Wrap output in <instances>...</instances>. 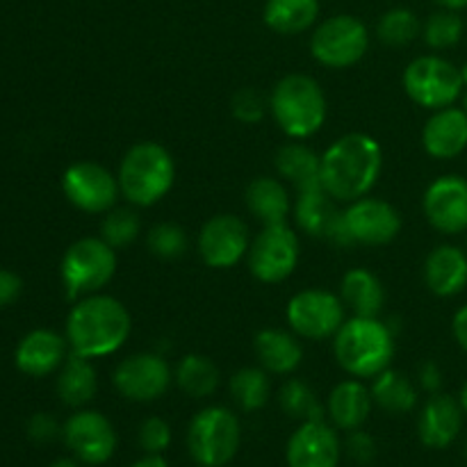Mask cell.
<instances>
[{
	"label": "cell",
	"mask_w": 467,
	"mask_h": 467,
	"mask_svg": "<svg viewBox=\"0 0 467 467\" xmlns=\"http://www.w3.org/2000/svg\"><path fill=\"white\" fill-rule=\"evenodd\" d=\"M420 388L429 395H436V392H442V369L436 360H427V363L420 368Z\"/></svg>",
	"instance_id": "44"
},
{
	"label": "cell",
	"mask_w": 467,
	"mask_h": 467,
	"mask_svg": "<svg viewBox=\"0 0 467 467\" xmlns=\"http://www.w3.org/2000/svg\"><path fill=\"white\" fill-rule=\"evenodd\" d=\"M451 333H454V340L459 342V347L467 351V304L461 306L454 313V319H451Z\"/></svg>",
	"instance_id": "45"
},
{
	"label": "cell",
	"mask_w": 467,
	"mask_h": 467,
	"mask_svg": "<svg viewBox=\"0 0 467 467\" xmlns=\"http://www.w3.org/2000/svg\"><path fill=\"white\" fill-rule=\"evenodd\" d=\"M68 354L71 349H68L67 336H59L50 328H35L18 342L16 351H14V363H16L18 372H23L26 377L44 379L57 372Z\"/></svg>",
	"instance_id": "21"
},
{
	"label": "cell",
	"mask_w": 467,
	"mask_h": 467,
	"mask_svg": "<svg viewBox=\"0 0 467 467\" xmlns=\"http://www.w3.org/2000/svg\"><path fill=\"white\" fill-rule=\"evenodd\" d=\"M130 467H169V463L162 454H144L141 459H137Z\"/></svg>",
	"instance_id": "46"
},
{
	"label": "cell",
	"mask_w": 467,
	"mask_h": 467,
	"mask_svg": "<svg viewBox=\"0 0 467 467\" xmlns=\"http://www.w3.org/2000/svg\"><path fill=\"white\" fill-rule=\"evenodd\" d=\"M424 285L441 299L461 295L467 287V254L461 246L441 244L424 260Z\"/></svg>",
	"instance_id": "23"
},
{
	"label": "cell",
	"mask_w": 467,
	"mask_h": 467,
	"mask_svg": "<svg viewBox=\"0 0 467 467\" xmlns=\"http://www.w3.org/2000/svg\"><path fill=\"white\" fill-rule=\"evenodd\" d=\"M404 89L413 103L424 109L450 108L463 96L461 68L441 55H420L404 68Z\"/></svg>",
	"instance_id": "8"
},
{
	"label": "cell",
	"mask_w": 467,
	"mask_h": 467,
	"mask_svg": "<svg viewBox=\"0 0 467 467\" xmlns=\"http://www.w3.org/2000/svg\"><path fill=\"white\" fill-rule=\"evenodd\" d=\"M251 231L235 214H214L199 233V255L210 269H231L246 258L251 246Z\"/></svg>",
	"instance_id": "16"
},
{
	"label": "cell",
	"mask_w": 467,
	"mask_h": 467,
	"mask_svg": "<svg viewBox=\"0 0 467 467\" xmlns=\"http://www.w3.org/2000/svg\"><path fill=\"white\" fill-rule=\"evenodd\" d=\"M369 48L368 26L351 14H336L315 27L310 53L327 68H349L365 57Z\"/></svg>",
	"instance_id": "9"
},
{
	"label": "cell",
	"mask_w": 467,
	"mask_h": 467,
	"mask_svg": "<svg viewBox=\"0 0 467 467\" xmlns=\"http://www.w3.org/2000/svg\"><path fill=\"white\" fill-rule=\"evenodd\" d=\"M267 108L269 100L258 89H254V87H244L231 100L233 117L240 123H246V126L263 121L265 114H267Z\"/></svg>",
	"instance_id": "40"
},
{
	"label": "cell",
	"mask_w": 467,
	"mask_h": 467,
	"mask_svg": "<svg viewBox=\"0 0 467 467\" xmlns=\"http://www.w3.org/2000/svg\"><path fill=\"white\" fill-rule=\"evenodd\" d=\"M274 164L278 176L290 182L296 192L322 187V155L301 144L299 140L283 144L274 158Z\"/></svg>",
	"instance_id": "26"
},
{
	"label": "cell",
	"mask_w": 467,
	"mask_h": 467,
	"mask_svg": "<svg viewBox=\"0 0 467 467\" xmlns=\"http://www.w3.org/2000/svg\"><path fill=\"white\" fill-rule=\"evenodd\" d=\"M420 32H422V26H420L418 14L409 7L388 9L377 23L379 39L386 46H392V48L409 46L410 41L418 39Z\"/></svg>",
	"instance_id": "35"
},
{
	"label": "cell",
	"mask_w": 467,
	"mask_h": 467,
	"mask_svg": "<svg viewBox=\"0 0 467 467\" xmlns=\"http://www.w3.org/2000/svg\"><path fill=\"white\" fill-rule=\"evenodd\" d=\"M465 413L459 400L447 392L429 395L418 415V438L429 450H447L463 429Z\"/></svg>",
	"instance_id": "20"
},
{
	"label": "cell",
	"mask_w": 467,
	"mask_h": 467,
	"mask_svg": "<svg viewBox=\"0 0 467 467\" xmlns=\"http://www.w3.org/2000/svg\"><path fill=\"white\" fill-rule=\"evenodd\" d=\"M465 461H467V441H465Z\"/></svg>",
	"instance_id": "52"
},
{
	"label": "cell",
	"mask_w": 467,
	"mask_h": 467,
	"mask_svg": "<svg viewBox=\"0 0 467 467\" xmlns=\"http://www.w3.org/2000/svg\"><path fill=\"white\" fill-rule=\"evenodd\" d=\"M222 372L213 358L203 354H187L173 368V383L192 400H208L217 392Z\"/></svg>",
	"instance_id": "31"
},
{
	"label": "cell",
	"mask_w": 467,
	"mask_h": 467,
	"mask_svg": "<svg viewBox=\"0 0 467 467\" xmlns=\"http://www.w3.org/2000/svg\"><path fill=\"white\" fill-rule=\"evenodd\" d=\"M442 9H454V12H461V9L467 7V0H436Z\"/></svg>",
	"instance_id": "47"
},
{
	"label": "cell",
	"mask_w": 467,
	"mask_h": 467,
	"mask_svg": "<svg viewBox=\"0 0 467 467\" xmlns=\"http://www.w3.org/2000/svg\"><path fill=\"white\" fill-rule=\"evenodd\" d=\"M333 356L349 377L374 379L395 358V336L379 317L354 315L333 337Z\"/></svg>",
	"instance_id": "3"
},
{
	"label": "cell",
	"mask_w": 467,
	"mask_h": 467,
	"mask_svg": "<svg viewBox=\"0 0 467 467\" xmlns=\"http://www.w3.org/2000/svg\"><path fill=\"white\" fill-rule=\"evenodd\" d=\"M27 438L36 445H46V442L55 441L57 436H62V427L57 424V420L50 413H35L27 420Z\"/></svg>",
	"instance_id": "42"
},
{
	"label": "cell",
	"mask_w": 467,
	"mask_h": 467,
	"mask_svg": "<svg viewBox=\"0 0 467 467\" xmlns=\"http://www.w3.org/2000/svg\"><path fill=\"white\" fill-rule=\"evenodd\" d=\"M62 441L82 465H103L117 451V431L99 410L78 409L62 424Z\"/></svg>",
	"instance_id": "14"
},
{
	"label": "cell",
	"mask_w": 467,
	"mask_h": 467,
	"mask_svg": "<svg viewBox=\"0 0 467 467\" xmlns=\"http://www.w3.org/2000/svg\"><path fill=\"white\" fill-rule=\"evenodd\" d=\"M319 0H267L263 18L269 30L278 35H301L315 26Z\"/></svg>",
	"instance_id": "32"
},
{
	"label": "cell",
	"mask_w": 467,
	"mask_h": 467,
	"mask_svg": "<svg viewBox=\"0 0 467 467\" xmlns=\"http://www.w3.org/2000/svg\"><path fill=\"white\" fill-rule=\"evenodd\" d=\"M372 409V392L360 379L354 377L337 383L327 400V415L337 431L349 433L356 429H363Z\"/></svg>",
	"instance_id": "24"
},
{
	"label": "cell",
	"mask_w": 467,
	"mask_h": 467,
	"mask_svg": "<svg viewBox=\"0 0 467 467\" xmlns=\"http://www.w3.org/2000/svg\"><path fill=\"white\" fill-rule=\"evenodd\" d=\"M244 203L263 226L285 223L292 210L290 192H287L285 182L272 176H260L254 182H249L244 192Z\"/></svg>",
	"instance_id": "27"
},
{
	"label": "cell",
	"mask_w": 467,
	"mask_h": 467,
	"mask_svg": "<svg viewBox=\"0 0 467 467\" xmlns=\"http://www.w3.org/2000/svg\"><path fill=\"white\" fill-rule=\"evenodd\" d=\"M369 392H372L374 406L390 415H406L418 409V386L404 372H397L392 368L372 379Z\"/></svg>",
	"instance_id": "30"
},
{
	"label": "cell",
	"mask_w": 467,
	"mask_h": 467,
	"mask_svg": "<svg viewBox=\"0 0 467 467\" xmlns=\"http://www.w3.org/2000/svg\"><path fill=\"white\" fill-rule=\"evenodd\" d=\"M347 306L342 304L340 295L322 290V287H308L301 290L287 301L285 319L290 331L304 340H327L336 337L345 319Z\"/></svg>",
	"instance_id": "11"
},
{
	"label": "cell",
	"mask_w": 467,
	"mask_h": 467,
	"mask_svg": "<svg viewBox=\"0 0 467 467\" xmlns=\"http://www.w3.org/2000/svg\"><path fill=\"white\" fill-rule=\"evenodd\" d=\"M57 397L64 406L85 409L99 392V374L89 358L78 354H68L57 374Z\"/></svg>",
	"instance_id": "29"
},
{
	"label": "cell",
	"mask_w": 467,
	"mask_h": 467,
	"mask_svg": "<svg viewBox=\"0 0 467 467\" xmlns=\"http://www.w3.org/2000/svg\"><path fill=\"white\" fill-rule=\"evenodd\" d=\"M117 249H112L100 235L73 242L64 251L59 265V276L68 299L78 301L103 290L117 274Z\"/></svg>",
	"instance_id": "7"
},
{
	"label": "cell",
	"mask_w": 467,
	"mask_h": 467,
	"mask_svg": "<svg viewBox=\"0 0 467 467\" xmlns=\"http://www.w3.org/2000/svg\"><path fill=\"white\" fill-rule=\"evenodd\" d=\"M21 290H23L21 278H18L14 272H9V269H0V308L12 306L14 301L21 296Z\"/></svg>",
	"instance_id": "43"
},
{
	"label": "cell",
	"mask_w": 467,
	"mask_h": 467,
	"mask_svg": "<svg viewBox=\"0 0 467 467\" xmlns=\"http://www.w3.org/2000/svg\"><path fill=\"white\" fill-rule=\"evenodd\" d=\"M185 441L199 467H226L242 445L240 418L226 406H205L190 420Z\"/></svg>",
	"instance_id": "6"
},
{
	"label": "cell",
	"mask_w": 467,
	"mask_h": 467,
	"mask_svg": "<svg viewBox=\"0 0 467 467\" xmlns=\"http://www.w3.org/2000/svg\"><path fill=\"white\" fill-rule=\"evenodd\" d=\"M340 459L342 441L327 420L301 422L285 445L287 467H337Z\"/></svg>",
	"instance_id": "18"
},
{
	"label": "cell",
	"mask_w": 467,
	"mask_h": 467,
	"mask_svg": "<svg viewBox=\"0 0 467 467\" xmlns=\"http://www.w3.org/2000/svg\"><path fill=\"white\" fill-rule=\"evenodd\" d=\"M422 210L429 226L442 235L467 231V178L447 173L436 178L422 196Z\"/></svg>",
	"instance_id": "17"
},
{
	"label": "cell",
	"mask_w": 467,
	"mask_h": 467,
	"mask_svg": "<svg viewBox=\"0 0 467 467\" xmlns=\"http://www.w3.org/2000/svg\"><path fill=\"white\" fill-rule=\"evenodd\" d=\"M342 223L349 246H383L400 235L401 214L388 201L368 194L347 203V208L342 210Z\"/></svg>",
	"instance_id": "15"
},
{
	"label": "cell",
	"mask_w": 467,
	"mask_h": 467,
	"mask_svg": "<svg viewBox=\"0 0 467 467\" xmlns=\"http://www.w3.org/2000/svg\"><path fill=\"white\" fill-rule=\"evenodd\" d=\"M254 349L260 368L267 369L269 374H278V377L292 374L304 360V347H301L299 336L292 331H283V328L258 331Z\"/></svg>",
	"instance_id": "25"
},
{
	"label": "cell",
	"mask_w": 467,
	"mask_h": 467,
	"mask_svg": "<svg viewBox=\"0 0 467 467\" xmlns=\"http://www.w3.org/2000/svg\"><path fill=\"white\" fill-rule=\"evenodd\" d=\"M461 108H463L465 114H467V89H465V94H463V105H461Z\"/></svg>",
	"instance_id": "51"
},
{
	"label": "cell",
	"mask_w": 467,
	"mask_h": 467,
	"mask_svg": "<svg viewBox=\"0 0 467 467\" xmlns=\"http://www.w3.org/2000/svg\"><path fill=\"white\" fill-rule=\"evenodd\" d=\"M337 201L324 187L296 192V203L292 205L295 222L306 235L328 240L337 246H349L342 223V210L336 208Z\"/></svg>",
	"instance_id": "19"
},
{
	"label": "cell",
	"mask_w": 467,
	"mask_h": 467,
	"mask_svg": "<svg viewBox=\"0 0 467 467\" xmlns=\"http://www.w3.org/2000/svg\"><path fill=\"white\" fill-rule=\"evenodd\" d=\"M146 246H149L150 255L160 260H176L185 255L187 251V233L185 228L178 226L173 222L155 223L149 233H146Z\"/></svg>",
	"instance_id": "38"
},
{
	"label": "cell",
	"mask_w": 467,
	"mask_h": 467,
	"mask_svg": "<svg viewBox=\"0 0 467 467\" xmlns=\"http://www.w3.org/2000/svg\"><path fill=\"white\" fill-rule=\"evenodd\" d=\"M456 400H459L461 409H463V413L467 418V381L463 383V386H461V392H459V397H456Z\"/></svg>",
	"instance_id": "49"
},
{
	"label": "cell",
	"mask_w": 467,
	"mask_h": 467,
	"mask_svg": "<svg viewBox=\"0 0 467 467\" xmlns=\"http://www.w3.org/2000/svg\"><path fill=\"white\" fill-rule=\"evenodd\" d=\"M173 441V431L167 420L146 418L137 429V445L144 454H162Z\"/></svg>",
	"instance_id": "39"
},
{
	"label": "cell",
	"mask_w": 467,
	"mask_h": 467,
	"mask_svg": "<svg viewBox=\"0 0 467 467\" xmlns=\"http://www.w3.org/2000/svg\"><path fill=\"white\" fill-rule=\"evenodd\" d=\"M278 406L283 413L299 422L327 420V406L319 401L317 392L301 379H287L278 392Z\"/></svg>",
	"instance_id": "34"
},
{
	"label": "cell",
	"mask_w": 467,
	"mask_h": 467,
	"mask_svg": "<svg viewBox=\"0 0 467 467\" xmlns=\"http://www.w3.org/2000/svg\"><path fill=\"white\" fill-rule=\"evenodd\" d=\"M274 121L290 140H308L327 121V96L319 82L306 73H290L274 85L269 96Z\"/></svg>",
	"instance_id": "5"
},
{
	"label": "cell",
	"mask_w": 467,
	"mask_h": 467,
	"mask_svg": "<svg viewBox=\"0 0 467 467\" xmlns=\"http://www.w3.org/2000/svg\"><path fill=\"white\" fill-rule=\"evenodd\" d=\"M422 146L433 160H454L467 149V114L463 108L436 109L422 128Z\"/></svg>",
	"instance_id": "22"
},
{
	"label": "cell",
	"mask_w": 467,
	"mask_h": 467,
	"mask_svg": "<svg viewBox=\"0 0 467 467\" xmlns=\"http://www.w3.org/2000/svg\"><path fill=\"white\" fill-rule=\"evenodd\" d=\"M228 392L235 406L244 413H255L265 409L272 395L269 372L263 368H242L228 381Z\"/></svg>",
	"instance_id": "33"
},
{
	"label": "cell",
	"mask_w": 467,
	"mask_h": 467,
	"mask_svg": "<svg viewBox=\"0 0 467 467\" xmlns=\"http://www.w3.org/2000/svg\"><path fill=\"white\" fill-rule=\"evenodd\" d=\"M340 299L358 317H379L386 304L381 278L365 267H354L342 276Z\"/></svg>",
	"instance_id": "28"
},
{
	"label": "cell",
	"mask_w": 467,
	"mask_h": 467,
	"mask_svg": "<svg viewBox=\"0 0 467 467\" xmlns=\"http://www.w3.org/2000/svg\"><path fill=\"white\" fill-rule=\"evenodd\" d=\"M345 450L351 461H356V463L360 465H368L377 459L379 447H377V441H374V436H369V433L363 431V429H356V431H349V438H347L345 442Z\"/></svg>",
	"instance_id": "41"
},
{
	"label": "cell",
	"mask_w": 467,
	"mask_h": 467,
	"mask_svg": "<svg viewBox=\"0 0 467 467\" xmlns=\"http://www.w3.org/2000/svg\"><path fill=\"white\" fill-rule=\"evenodd\" d=\"M141 217L132 208H112L100 222V237L112 249H126L140 237Z\"/></svg>",
	"instance_id": "37"
},
{
	"label": "cell",
	"mask_w": 467,
	"mask_h": 467,
	"mask_svg": "<svg viewBox=\"0 0 467 467\" xmlns=\"http://www.w3.org/2000/svg\"><path fill=\"white\" fill-rule=\"evenodd\" d=\"M463 30L465 26L459 12L441 7L427 18V23L422 26V36L424 44L431 50H447L459 44L461 36H463Z\"/></svg>",
	"instance_id": "36"
},
{
	"label": "cell",
	"mask_w": 467,
	"mask_h": 467,
	"mask_svg": "<svg viewBox=\"0 0 467 467\" xmlns=\"http://www.w3.org/2000/svg\"><path fill=\"white\" fill-rule=\"evenodd\" d=\"M48 467H82L80 461L76 459H57L55 463H50Z\"/></svg>",
	"instance_id": "48"
},
{
	"label": "cell",
	"mask_w": 467,
	"mask_h": 467,
	"mask_svg": "<svg viewBox=\"0 0 467 467\" xmlns=\"http://www.w3.org/2000/svg\"><path fill=\"white\" fill-rule=\"evenodd\" d=\"M173 383V369L167 360L153 351H140L114 368L112 386L123 400L135 404H150L167 395Z\"/></svg>",
	"instance_id": "12"
},
{
	"label": "cell",
	"mask_w": 467,
	"mask_h": 467,
	"mask_svg": "<svg viewBox=\"0 0 467 467\" xmlns=\"http://www.w3.org/2000/svg\"><path fill=\"white\" fill-rule=\"evenodd\" d=\"M119 190L135 208H150L171 192L176 162L158 141H137L119 162Z\"/></svg>",
	"instance_id": "4"
},
{
	"label": "cell",
	"mask_w": 467,
	"mask_h": 467,
	"mask_svg": "<svg viewBox=\"0 0 467 467\" xmlns=\"http://www.w3.org/2000/svg\"><path fill=\"white\" fill-rule=\"evenodd\" d=\"M301 244L299 235L287 223H272L263 226V231L251 240L246 263L251 276L260 283H283L295 274L299 265Z\"/></svg>",
	"instance_id": "10"
},
{
	"label": "cell",
	"mask_w": 467,
	"mask_h": 467,
	"mask_svg": "<svg viewBox=\"0 0 467 467\" xmlns=\"http://www.w3.org/2000/svg\"><path fill=\"white\" fill-rule=\"evenodd\" d=\"M381 169V144L365 132H349L322 153V187L340 203H351L374 190Z\"/></svg>",
	"instance_id": "2"
},
{
	"label": "cell",
	"mask_w": 467,
	"mask_h": 467,
	"mask_svg": "<svg viewBox=\"0 0 467 467\" xmlns=\"http://www.w3.org/2000/svg\"><path fill=\"white\" fill-rule=\"evenodd\" d=\"M461 68V78H463V85H465V89H467V62L463 64V67H459Z\"/></svg>",
	"instance_id": "50"
},
{
	"label": "cell",
	"mask_w": 467,
	"mask_h": 467,
	"mask_svg": "<svg viewBox=\"0 0 467 467\" xmlns=\"http://www.w3.org/2000/svg\"><path fill=\"white\" fill-rule=\"evenodd\" d=\"M62 192L73 208L87 214L109 213L121 196L117 173L91 160H80L64 171Z\"/></svg>",
	"instance_id": "13"
},
{
	"label": "cell",
	"mask_w": 467,
	"mask_h": 467,
	"mask_svg": "<svg viewBox=\"0 0 467 467\" xmlns=\"http://www.w3.org/2000/svg\"><path fill=\"white\" fill-rule=\"evenodd\" d=\"M132 319L126 306L109 295L82 296L67 317L68 349L85 358H105L126 345Z\"/></svg>",
	"instance_id": "1"
}]
</instances>
